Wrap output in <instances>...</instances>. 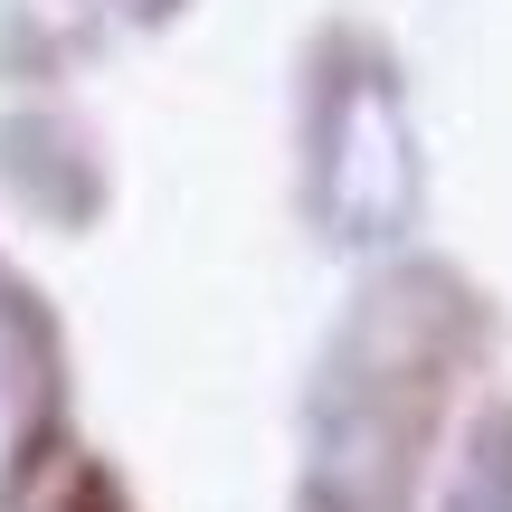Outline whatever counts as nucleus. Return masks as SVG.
I'll list each match as a JSON object with an SVG mask.
<instances>
[{"mask_svg":"<svg viewBox=\"0 0 512 512\" xmlns=\"http://www.w3.org/2000/svg\"><path fill=\"white\" fill-rule=\"evenodd\" d=\"M313 219L342 247H389L418 219V133L380 57H342L313 105Z\"/></svg>","mask_w":512,"mask_h":512,"instance_id":"1","label":"nucleus"},{"mask_svg":"<svg viewBox=\"0 0 512 512\" xmlns=\"http://www.w3.org/2000/svg\"><path fill=\"white\" fill-rule=\"evenodd\" d=\"M29 437H38V351H29V332L10 323V304H0V494H10L19 465H29Z\"/></svg>","mask_w":512,"mask_h":512,"instance_id":"2","label":"nucleus"},{"mask_svg":"<svg viewBox=\"0 0 512 512\" xmlns=\"http://www.w3.org/2000/svg\"><path fill=\"white\" fill-rule=\"evenodd\" d=\"M437 512H512V408H494V418L465 437V456H456V475H446Z\"/></svg>","mask_w":512,"mask_h":512,"instance_id":"3","label":"nucleus"}]
</instances>
